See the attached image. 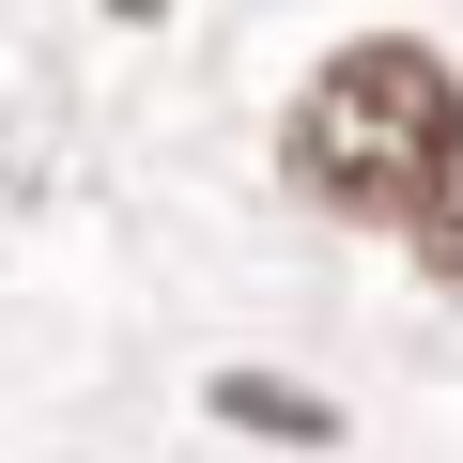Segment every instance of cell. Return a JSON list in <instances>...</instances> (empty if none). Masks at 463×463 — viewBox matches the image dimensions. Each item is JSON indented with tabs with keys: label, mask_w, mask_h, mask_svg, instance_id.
Returning <instances> with one entry per match:
<instances>
[{
	"label": "cell",
	"mask_w": 463,
	"mask_h": 463,
	"mask_svg": "<svg viewBox=\"0 0 463 463\" xmlns=\"http://www.w3.org/2000/svg\"><path fill=\"white\" fill-rule=\"evenodd\" d=\"M279 185L355 216V232H417L463 185V62L417 32H355L294 78L279 109Z\"/></svg>",
	"instance_id": "1"
},
{
	"label": "cell",
	"mask_w": 463,
	"mask_h": 463,
	"mask_svg": "<svg viewBox=\"0 0 463 463\" xmlns=\"http://www.w3.org/2000/svg\"><path fill=\"white\" fill-rule=\"evenodd\" d=\"M216 417H279V432H340L325 402H294V386H216Z\"/></svg>",
	"instance_id": "3"
},
{
	"label": "cell",
	"mask_w": 463,
	"mask_h": 463,
	"mask_svg": "<svg viewBox=\"0 0 463 463\" xmlns=\"http://www.w3.org/2000/svg\"><path fill=\"white\" fill-rule=\"evenodd\" d=\"M402 248H417V279H432V294H463V185H448V201L402 232Z\"/></svg>",
	"instance_id": "2"
}]
</instances>
